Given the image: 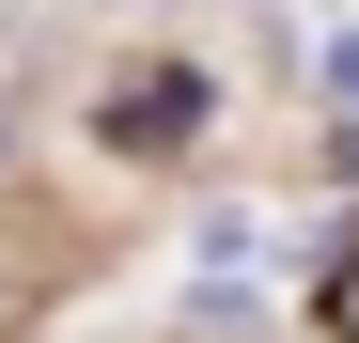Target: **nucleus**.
<instances>
[{"mask_svg":"<svg viewBox=\"0 0 359 343\" xmlns=\"http://www.w3.org/2000/svg\"><path fill=\"white\" fill-rule=\"evenodd\" d=\"M16 94H32V0H0V125H16Z\"/></svg>","mask_w":359,"mask_h":343,"instance_id":"1","label":"nucleus"},{"mask_svg":"<svg viewBox=\"0 0 359 343\" xmlns=\"http://www.w3.org/2000/svg\"><path fill=\"white\" fill-rule=\"evenodd\" d=\"M328 312H344V343H359V250H344V281H328Z\"/></svg>","mask_w":359,"mask_h":343,"instance_id":"2","label":"nucleus"}]
</instances>
